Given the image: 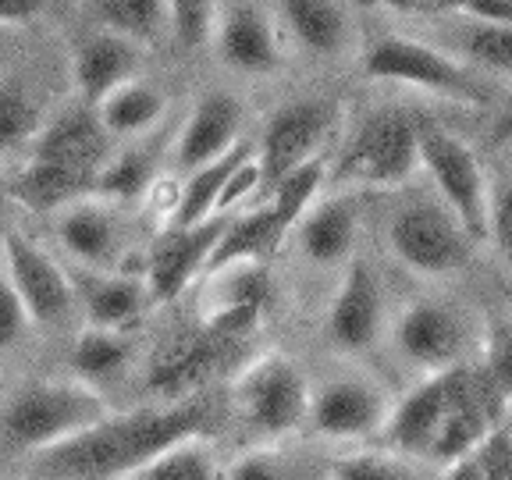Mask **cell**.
<instances>
[{"instance_id":"6da1fadb","label":"cell","mask_w":512,"mask_h":480,"mask_svg":"<svg viewBox=\"0 0 512 480\" xmlns=\"http://www.w3.org/2000/svg\"><path fill=\"white\" fill-rule=\"evenodd\" d=\"M217 424V402L210 392L189 395L171 406L136 409L107 416L104 424L75 441L50 448L25 463V480H125L139 477L171 445L203 438Z\"/></svg>"},{"instance_id":"7a4b0ae2","label":"cell","mask_w":512,"mask_h":480,"mask_svg":"<svg viewBox=\"0 0 512 480\" xmlns=\"http://www.w3.org/2000/svg\"><path fill=\"white\" fill-rule=\"evenodd\" d=\"M111 409L93 384L22 381L4 399V452L8 459H36L104 424Z\"/></svg>"},{"instance_id":"3957f363","label":"cell","mask_w":512,"mask_h":480,"mask_svg":"<svg viewBox=\"0 0 512 480\" xmlns=\"http://www.w3.org/2000/svg\"><path fill=\"white\" fill-rule=\"evenodd\" d=\"M424 168L420 157V125L399 107L370 111L352 128L349 143L338 160L335 178L345 185H367V189H392L406 185Z\"/></svg>"},{"instance_id":"277c9868","label":"cell","mask_w":512,"mask_h":480,"mask_svg":"<svg viewBox=\"0 0 512 480\" xmlns=\"http://www.w3.org/2000/svg\"><path fill=\"white\" fill-rule=\"evenodd\" d=\"M363 68L370 79L399 82L441 100H456L463 107H484L491 100V89L480 82L470 64L413 36H381L363 57Z\"/></svg>"},{"instance_id":"5b68a950","label":"cell","mask_w":512,"mask_h":480,"mask_svg":"<svg viewBox=\"0 0 512 480\" xmlns=\"http://www.w3.org/2000/svg\"><path fill=\"white\" fill-rule=\"evenodd\" d=\"M388 246L406 271L420 278H441L463 271L477 242L445 203L409 200L388 221Z\"/></svg>"},{"instance_id":"8992f818","label":"cell","mask_w":512,"mask_h":480,"mask_svg":"<svg viewBox=\"0 0 512 480\" xmlns=\"http://www.w3.org/2000/svg\"><path fill=\"white\" fill-rule=\"evenodd\" d=\"M235 406L246 431L253 438L278 441L310 420L313 388L296 360L285 356H264L256 360L235 384Z\"/></svg>"},{"instance_id":"52a82bcc","label":"cell","mask_w":512,"mask_h":480,"mask_svg":"<svg viewBox=\"0 0 512 480\" xmlns=\"http://www.w3.org/2000/svg\"><path fill=\"white\" fill-rule=\"evenodd\" d=\"M420 157H424V171L434 178L441 203L463 221L473 242L488 239L491 182L480 168V157L470 150V143H463L445 128L420 125Z\"/></svg>"},{"instance_id":"ba28073f","label":"cell","mask_w":512,"mask_h":480,"mask_svg":"<svg viewBox=\"0 0 512 480\" xmlns=\"http://www.w3.org/2000/svg\"><path fill=\"white\" fill-rule=\"evenodd\" d=\"M338 107L331 100H292L267 118L260 136V168H264V189L271 192L281 178L306 168L310 160L324 157V143L335 132Z\"/></svg>"},{"instance_id":"9c48e42d","label":"cell","mask_w":512,"mask_h":480,"mask_svg":"<svg viewBox=\"0 0 512 480\" xmlns=\"http://www.w3.org/2000/svg\"><path fill=\"white\" fill-rule=\"evenodd\" d=\"M392 349L424 377L459 370L466 352V320L441 299H416L395 320Z\"/></svg>"},{"instance_id":"30bf717a","label":"cell","mask_w":512,"mask_h":480,"mask_svg":"<svg viewBox=\"0 0 512 480\" xmlns=\"http://www.w3.org/2000/svg\"><path fill=\"white\" fill-rule=\"evenodd\" d=\"M395 402L381 384L367 377H331L313 392L310 427L328 441H363L381 434L392 420Z\"/></svg>"},{"instance_id":"8fae6325","label":"cell","mask_w":512,"mask_h":480,"mask_svg":"<svg viewBox=\"0 0 512 480\" xmlns=\"http://www.w3.org/2000/svg\"><path fill=\"white\" fill-rule=\"evenodd\" d=\"M4 278L18 288L36 324H61L79 303L75 278L18 228H4Z\"/></svg>"},{"instance_id":"7c38bea8","label":"cell","mask_w":512,"mask_h":480,"mask_svg":"<svg viewBox=\"0 0 512 480\" xmlns=\"http://www.w3.org/2000/svg\"><path fill=\"white\" fill-rule=\"evenodd\" d=\"M463 374L466 367L448 370V374L438 377H424L406 399L395 402L392 420L384 427V441H388L392 452H399V456H420V459L434 456L441 424L448 420V409L456 402Z\"/></svg>"},{"instance_id":"4fadbf2b","label":"cell","mask_w":512,"mask_h":480,"mask_svg":"<svg viewBox=\"0 0 512 480\" xmlns=\"http://www.w3.org/2000/svg\"><path fill=\"white\" fill-rule=\"evenodd\" d=\"M228 232V217H210V221L196 224V228H171L164 239L153 246L150 260L143 267V278L150 296L157 303L178 299L189 288V281L210 267L217 242Z\"/></svg>"},{"instance_id":"5bb4252c","label":"cell","mask_w":512,"mask_h":480,"mask_svg":"<svg viewBox=\"0 0 512 480\" xmlns=\"http://www.w3.org/2000/svg\"><path fill=\"white\" fill-rule=\"evenodd\" d=\"M384 324L381 278L367 260H352L328 310V335L338 349L363 352L377 342Z\"/></svg>"},{"instance_id":"9a60e30c","label":"cell","mask_w":512,"mask_h":480,"mask_svg":"<svg viewBox=\"0 0 512 480\" xmlns=\"http://www.w3.org/2000/svg\"><path fill=\"white\" fill-rule=\"evenodd\" d=\"M217 57L228 68L246 75H271L281 64L278 22L264 4H221V25H217Z\"/></svg>"},{"instance_id":"2e32d148","label":"cell","mask_w":512,"mask_h":480,"mask_svg":"<svg viewBox=\"0 0 512 480\" xmlns=\"http://www.w3.org/2000/svg\"><path fill=\"white\" fill-rule=\"evenodd\" d=\"M239 128H242L239 100L228 93H207L200 104L192 107L182 132H178V143H175L178 168H185L192 175V171L210 168L221 157H228L242 143Z\"/></svg>"},{"instance_id":"e0dca14e","label":"cell","mask_w":512,"mask_h":480,"mask_svg":"<svg viewBox=\"0 0 512 480\" xmlns=\"http://www.w3.org/2000/svg\"><path fill=\"white\" fill-rule=\"evenodd\" d=\"M139 61H143V47L132 40H121L114 32L96 29L89 36H82L72 54V72L82 104L100 107L121 86L136 82L132 75H136Z\"/></svg>"},{"instance_id":"ac0fdd59","label":"cell","mask_w":512,"mask_h":480,"mask_svg":"<svg viewBox=\"0 0 512 480\" xmlns=\"http://www.w3.org/2000/svg\"><path fill=\"white\" fill-rule=\"evenodd\" d=\"M224 352H228V338L214 335V331L203 324L200 331L171 338V342L153 356L150 384L157 392L171 395V402L200 395L203 381L217 370V363L224 360Z\"/></svg>"},{"instance_id":"d6986e66","label":"cell","mask_w":512,"mask_h":480,"mask_svg":"<svg viewBox=\"0 0 512 480\" xmlns=\"http://www.w3.org/2000/svg\"><path fill=\"white\" fill-rule=\"evenodd\" d=\"M57 239L86 271L114 274L121 260V217L104 200H79L54 221Z\"/></svg>"},{"instance_id":"ffe728a7","label":"cell","mask_w":512,"mask_h":480,"mask_svg":"<svg viewBox=\"0 0 512 480\" xmlns=\"http://www.w3.org/2000/svg\"><path fill=\"white\" fill-rule=\"evenodd\" d=\"M32 160L43 164H64V168H79L100 175L107 164V128L100 114L79 107V111H64L61 118L47 121L43 132L29 146Z\"/></svg>"},{"instance_id":"44dd1931","label":"cell","mask_w":512,"mask_h":480,"mask_svg":"<svg viewBox=\"0 0 512 480\" xmlns=\"http://www.w3.org/2000/svg\"><path fill=\"white\" fill-rule=\"evenodd\" d=\"M356 232H360V196L338 192V196L320 200L299 221V249L310 264L335 267L349 260L352 246H356Z\"/></svg>"},{"instance_id":"7402d4cb","label":"cell","mask_w":512,"mask_h":480,"mask_svg":"<svg viewBox=\"0 0 512 480\" xmlns=\"http://www.w3.org/2000/svg\"><path fill=\"white\" fill-rule=\"evenodd\" d=\"M278 18L288 29V36L317 57H338L352 47L356 22L352 8L335 4V0H288L278 4Z\"/></svg>"},{"instance_id":"603a6c76","label":"cell","mask_w":512,"mask_h":480,"mask_svg":"<svg viewBox=\"0 0 512 480\" xmlns=\"http://www.w3.org/2000/svg\"><path fill=\"white\" fill-rule=\"evenodd\" d=\"M75 292H79V303L86 306L89 328L104 331H125L128 324H136L139 313L146 310V299H153L146 281L121 271H82L75 278Z\"/></svg>"},{"instance_id":"cb8c5ba5","label":"cell","mask_w":512,"mask_h":480,"mask_svg":"<svg viewBox=\"0 0 512 480\" xmlns=\"http://www.w3.org/2000/svg\"><path fill=\"white\" fill-rule=\"evenodd\" d=\"M11 200L25 203L29 210H57L79 203L86 192H96L93 171L64 168V164H43V160H29L22 171L8 178Z\"/></svg>"},{"instance_id":"d4e9b609","label":"cell","mask_w":512,"mask_h":480,"mask_svg":"<svg viewBox=\"0 0 512 480\" xmlns=\"http://www.w3.org/2000/svg\"><path fill=\"white\" fill-rule=\"evenodd\" d=\"M249 160H253L249 143H239L232 153H228V157L217 160V164L192 171L189 182H185L182 192H178L175 210H171V221H175L171 228H196V224L217 217V207H221L224 189H228V182L239 175V168H242V164H249Z\"/></svg>"},{"instance_id":"484cf974","label":"cell","mask_w":512,"mask_h":480,"mask_svg":"<svg viewBox=\"0 0 512 480\" xmlns=\"http://www.w3.org/2000/svg\"><path fill=\"white\" fill-rule=\"evenodd\" d=\"M281 224L274 217L271 203L267 207H253L246 214H232L228 221V232L217 242L214 260H210L207 271H232V267H249L260 264L267 253L281 242Z\"/></svg>"},{"instance_id":"4316f807","label":"cell","mask_w":512,"mask_h":480,"mask_svg":"<svg viewBox=\"0 0 512 480\" xmlns=\"http://www.w3.org/2000/svg\"><path fill=\"white\" fill-rule=\"evenodd\" d=\"M89 15L96 18V25L104 32H114L121 40H132L139 47L157 43V36L168 29L171 4L164 0H100L89 4Z\"/></svg>"},{"instance_id":"83f0119b","label":"cell","mask_w":512,"mask_h":480,"mask_svg":"<svg viewBox=\"0 0 512 480\" xmlns=\"http://www.w3.org/2000/svg\"><path fill=\"white\" fill-rule=\"evenodd\" d=\"M317 456L306 448H285V445H260L253 452H242L228 470L224 480H320Z\"/></svg>"},{"instance_id":"f1b7e54d","label":"cell","mask_w":512,"mask_h":480,"mask_svg":"<svg viewBox=\"0 0 512 480\" xmlns=\"http://www.w3.org/2000/svg\"><path fill=\"white\" fill-rule=\"evenodd\" d=\"M107 136H136L164 114V93L150 82H128L96 107Z\"/></svg>"},{"instance_id":"f546056e","label":"cell","mask_w":512,"mask_h":480,"mask_svg":"<svg viewBox=\"0 0 512 480\" xmlns=\"http://www.w3.org/2000/svg\"><path fill=\"white\" fill-rule=\"evenodd\" d=\"M456 47L477 75L512 79V25H488L466 18L456 32Z\"/></svg>"},{"instance_id":"4dcf8cb0","label":"cell","mask_w":512,"mask_h":480,"mask_svg":"<svg viewBox=\"0 0 512 480\" xmlns=\"http://www.w3.org/2000/svg\"><path fill=\"white\" fill-rule=\"evenodd\" d=\"M132 356V342L125 331H104V328H86L72 345V363L82 374V384L89 381H111L121 374Z\"/></svg>"},{"instance_id":"1f68e13d","label":"cell","mask_w":512,"mask_h":480,"mask_svg":"<svg viewBox=\"0 0 512 480\" xmlns=\"http://www.w3.org/2000/svg\"><path fill=\"white\" fill-rule=\"evenodd\" d=\"M324 178H328V160L317 157V160H310L306 168L292 171V175L281 178V182L274 185L271 189V210H274V217H278L281 232L299 228V221L317 207L320 203L317 192L324 189Z\"/></svg>"},{"instance_id":"d6a6232c","label":"cell","mask_w":512,"mask_h":480,"mask_svg":"<svg viewBox=\"0 0 512 480\" xmlns=\"http://www.w3.org/2000/svg\"><path fill=\"white\" fill-rule=\"evenodd\" d=\"M40 132L43 125L36 96L15 75H8V79L0 82V143L8 146V150H15L22 143L32 146V139L40 136Z\"/></svg>"},{"instance_id":"836d02e7","label":"cell","mask_w":512,"mask_h":480,"mask_svg":"<svg viewBox=\"0 0 512 480\" xmlns=\"http://www.w3.org/2000/svg\"><path fill=\"white\" fill-rule=\"evenodd\" d=\"M139 477L143 480H217L214 448L203 438L178 441L164 456L153 459Z\"/></svg>"},{"instance_id":"e575fe53","label":"cell","mask_w":512,"mask_h":480,"mask_svg":"<svg viewBox=\"0 0 512 480\" xmlns=\"http://www.w3.org/2000/svg\"><path fill=\"white\" fill-rule=\"evenodd\" d=\"M331 480H427L420 466L399 452H352L331 463Z\"/></svg>"},{"instance_id":"d590c367","label":"cell","mask_w":512,"mask_h":480,"mask_svg":"<svg viewBox=\"0 0 512 480\" xmlns=\"http://www.w3.org/2000/svg\"><path fill=\"white\" fill-rule=\"evenodd\" d=\"M480 377L498 406L512 402V317H495L484 335V367Z\"/></svg>"},{"instance_id":"8d00e7d4","label":"cell","mask_w":512,"mask_h":480,"mask_svg":"<svg viewBox=\"0 0 512 480\" xmlns=\"http://www.w3.org/2000/svg\"><path fill=\"white\" fill-rule=\"evenodd\" d=\"M217 25H221V4H210V0H175L171 4L168 32L178 47L196 50L203 43H214Z\"/></svg>"},{"instance_id":"74e56055","label":"cell","mask_w":512,"mask_h":480,"mask_svg":"<svg viewBox=\"0 0 512 480\" xmlns=\"http://www.w3.org/2000/svg\"><path fill=\"white\" fill-rule=\"evenodd\" d=\"M146 185H150V157L139 150H128L100 168L96 196L100 200H136L139 192H146Z\"/></svg>"},{"instance_id":"f35d334b","label":"cell","mask_w":512,"mask_h":480,"mask_svg":"<svg viewBox=\"0 0 512 480\" xmlns=\"http://www.w3.org/2000/svg\"><path fill=\"white\" fill-rule=\"evenodd\" d=\"M488 235L495 242L498 256L512 267V175L491 182V221Z\"/></svg>"},{"instance_id":"ab89813d","label":"cell","mask_w":512,"mask_h":480,"mask_svg":"<svg viewBox=\"0 0 512 480\" xmlns=\"http://www.w3.org/2000/svg\"><path fill=\"white\" fill-rule=\"evenodd\" d=\"M29 324H36V320H32L25 299L18 296V288L8 278H0V342L4 345L22 342Z\"/></svg>"},{"instance_id":"60d3db41","label":"cell","mask_w":512,"mask_h":480,"mask_svg":"<svg viewBox=\"0 0 512 480\" xmlns=\"http://www.w3.org/2000/svg\"><path fill=\"white\" fill-rule=\"evenodd\" d=\"M480 463H484V473L488 480H512V431L498 427L484 445H480Z\"/></svg>"},{"instance_id":"b9f144b4","label":"cell","mask_w":512,"mask_h":480,"mask_svg":"<svg viewBox=\"0 0 512 480\" xmlns=\"http://www.w3.org/2000/svg\"><path fill=\"white\" fill-rule=\"evenodd\" d=\"M452 11L470 22L512 25V0H463V4H452Z\"/></svg>"},{"instance_id":"7bdbcfd3","label":"cell","mask_w":512,"mask_h":480,"mask_svg":"<svg viewBox=\"0 0 512 480\" xmlns=\"http://www.w3.org/2000/svg\"><path fill=\"white\" fill-rule=\"evenodd\" d=\"M40 11H43V4H32V0H11V4L0 8V22L4 25H29Z\"/></svg>"},{"instance_id":"ee69618b","label":"cell","mask_w":512,"mask_h":480,"mask_svg":"<svg viewBox=\"0 0 512 480\" xmlns=\"http://www.w3.org/2000/svg\"><path fill=\"white\" fill-rule=\"evenodd\" d=\"M445 480H488V473H484L480 456H470V459H459V463L448 466Z\"/></svg>"},{"instance_id":"f6af8a7d","label":"cell","mask_w":512,"mask_h":480,"mask_svg":"<svg viewBox=\"0 0 512 480\" xmlns=\"http://www.w3.org/2000/svg\"><path fill=\"white\" fill-rule=\"evenodd\" d=\"M502 136H512V107H509V114H505V121H502Z\"/></svg>"},{"instance_id":"bcb514c9","label":"cell","mask_w":512,"mask_h":480,"mask_svg":"<svg viewBox=\"0 0 512 480\" xmlns=\"http://www.w3.org/2000/svg\"><path fill=\"white\" fill-rule=\"evenodd\" d=\"M125 480H143V477H125Z\"/></svg>"}]
</instances>
